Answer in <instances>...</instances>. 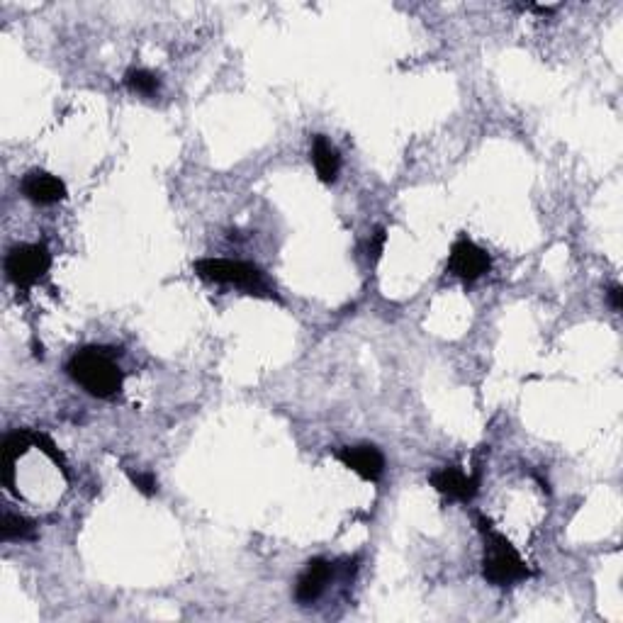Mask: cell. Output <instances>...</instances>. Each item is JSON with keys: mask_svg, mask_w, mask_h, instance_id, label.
<instances>
[{"mask_svg": "<svg viewBox=\"0 0 623 623\" xmlns=\"http://www.w3.org/2000/svg\"><path fill=\"white\" fill-rule=\"evenodd\" d=\"M312 164L317 168V176L322 183H334L341 171L339 149L329 142L324 134H314L312 139Z\"/></svg>", "mask_w": 623, "mask_h": 623, "instance_id": "11", "label": "cell"}, {"mask_svg": "<svg viewBox=\"0 0 623 623\" xmlns=\"http://www.w3.org/2000/svg\"><path fill=\"white\" fill-rule=\"evenodd\" d=\"M129 480H132V485L137 487L142 495L147 497H154L156 492H159V480H156L154 473H134V470H129Z\"/></svg>", "mask_w": 623, "mask_h": 623, "instance_id": "14", "label": "cell"}, {"mask_svg": "<svg viewBox=\"0 0 623 623\" xmlns=\"http://www.w3.org/2000/svg\"><path fill=\"white\" fill-rule=\"evenodd\" d=\"M477 529H480L482 541H485V546H482V577H485L487 585L512 587L516 582L529 580L533 575L529 565L516 553L512 541L492 526L490 519L477 516Z\"/></svg>", "mask_w": 623, "mask_h": 623, "instance_id": "2", "label": "cell"}, {"mask_svg": "<svg viewBox=\"0 0 623 623\" xmlns=\"http://www.w3.org/2000/svg\"><path fill=\"white\" fill-rule=\"evenodd\" d=\"M32 446H35V431L30 429L10 431V434L5 436L3 451H0L3 453L0 463H3V480L10 490H13L15 485V463H18V458L25 456Z\"/></svg>", "mask_w": 623, "mask_h": 623, "instance_id": "10", "label": "cell"}, {"mask_svg": "<svg viewBox=\"0 0 623 623\" xmlns=\"http://www.w3.org/2000/svg\"><path fill=\"white\" fill-rule=\"evenodd\" d=\"M193 271L200 275L202 280L220 285H234V288L244 290L249 295L258 297H273V288L268 285L266 275L254 263L246 261H232V258H200L193 263Z\"/></svg>", "mask_w": 623, "mask_h": 623, "instance_id": "3", "label": "cell"}, {"mask_svg": "<svg viewBox=\"0 0 623 623\" xmlns=\"http://www.w3.org/2000/svg\"><path fill=\"white\" fill-rule=\"evenodd\" d=\"M66 373L81 385L88 395L100 397V400H110L122 390V373L120 363L115 361V353L103 346H86V349L76 351L66 363Z\"/></svg>", "mask_w": 623, "mask_h": 623, "instance_id": "1", "label": "cell"}, {"mask_svg": "<svg viewBox=\"0 0 623 623\" xmlns=\"http://www.w3.org/2000/svg\"><path fill=\"white\" fill-rule=\"evenodd\" d=\"M492 258L482 246H477L473 239L458 237L451 246V256H448V271L463 283H475L485 273H490Z\"/></svg>", "mask_w": 623, "mask_h": 623, "instance_id": "5", "label": "cell"}, {"mask_svg": "<svg viewBox=\"0 0 623 623\" xmlns=\"http://www.w3.org/2000/svg\"><path fill=\"white\" fill-rule=\"evenodd\" d=\"M331 575H334V565L327 558H312L307 568L300 572L295 585V599L300 606H310L322 597L327 589Z\"/></svg>", "mask_w": 623, "mask_h": 623, "instance_id": "7", "label": "cell"}, {"mask_svg": "<svg viewBox=\"0 0 623 623\" xmlns=\"http://www.w3.org/2000/svg\"><path fill=\"white\" fill-rule=\"evenodd\" d=\"M52 266V254L44 244H18L5 256V275L20 290L32 288L39 278H44Z\"/></svg>", "mask_w": 623, "mask_h": 623, "instance_id": "4", "label": "cell"}, {"mask_svg": "<svg viewBox=\"0 0 623 623\" xmlns=\"http://www.w3.org/2000/svg\"><path fill=\"white\" fill-rule=\"evenodd\" d=\"M20 190L22 195L30 202H35V205H56V202L66 200L64 181L52 176V173L39 171V168L22 176Z\"/></svg>", "mask_w": 623, "mask_h": 623, "instance_id": "8", "label": "cell"}, {"mask_svg": "<svg viewBox=\"0 0 623 623\" xmlns=\"http://www.w3.org/2000/svg\"><path fill=\"white\" fill-rule=\"evenodd\" d=\"M606 297H609L611 310L621 312V307H623V290H621V285H611L609 293H606Z\"/></svg>", "mask_w": 623, "mask_h": 623, "instance_id": "16", "label": "cell"}, {"mask_svg": "<svg viewBox=\"0 0 623 623\" xmlns=\"http://www.w3.org/2000/svg\"><path fill=\"white\" fill-rule=\"evenodd\" d=\"M336 460L344 463L346 468L361 475L363 480L378 482L385 473V456L378 446L361 443V446H346L336 451Z\"/></svg>", "mask_w": 623, "mask_h": 623, "instance_id": "6", "label": "cell"}, {"mask_svg": "<svg viewBox=\"0 0 623 623\" xmlns=\"http://www.w3.org/2000/svg\"><path fill=\"white\" fill-rule=\"evenodd\" d=\"M429 482L441 495L458 499V502H470L477 495V487H480L477 475H465L458 465H446V468L436 470V473H431Z\"/></svg>", "mask_w": 623, "mask_h": 623, "instance_id": "9", "label": "cell"}, {"mask_svg": "<svg viewBox=\"0 0 623 623\" xmlns=\"http://www.w3.org/2000/svg\"><path fill=\"white\" fill-rule=\"evenodd\" d=\"M0 533H3V541H35L37 526H35V521L25 519V516L5 512Z\"/></svg>", "mask_w": 623, "mask_h": 623, "instance_id": "12", "label": "cell"}, {"mask_svg": "<svg viewBox=\"0 0 623 623\" xmlns=\"http://www.w3.org/2000/svg\"><path fill=\"white\" fill-rule=\"evenodd\" d=\"M383 246H385V229H378L373 241L368 244V254H373V261L375 258H380V254H383Z\"/></svg>", "mask_w": 623, "mask_h": 623, "instance_id": "15", "label": "cell"}, {"mask_svg": "<svg viewBox=\"0 0 623 623\" xmlns=\"http://www.w3.org/2000/svg\"><path fill=\"white\" fill-rule=\"evenodd\" d=\"M125 86L132 93L144 95V98H154V95L159 93L161 81L159 76L149 69H129L125 74Z\"/></svg>", "mask_w": 623, "mask_h": 623, "instance_id": "13", "label": "cell"}]
</instances>
